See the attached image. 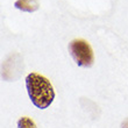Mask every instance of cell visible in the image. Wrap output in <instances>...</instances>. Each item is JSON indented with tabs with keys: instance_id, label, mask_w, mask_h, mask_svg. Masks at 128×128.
I'll list each match as a JSON object with an SVG mask.
<instances>
[{
	"instance_id": "obj_3",
	"label": "cell",
	"mask_w": 128,
	"mask_h": 128,
	"mask_svg": "<svg viewBox=\"0 0 128 128\" xmlns=\"http://www.w3.org/2000/svg\"><path fill=\"white\" fill-rule=\"evenodd\" d=\"M14 7L22 12L33 13L38 10L40 4H38V0H16L14 2Z\"/></svg>"
},
{
	"instance_id": "obj_2",
	"label": "cell",
	"mask_w": 128,
	"mask_h": 128,
	"mask_svg": "<svg viewBox=\"0 0 128 128\" xmlns=\"http://www.w3.org/2000/svg\"><path fill=\"white\" fill-rule=\"evenodd\" d=\"M69 52L78 66L91 68L94 63V54L88 41L76 38L69 43Z\"/></svg>"
},
{
	"instance_id": "obj_5",
	"label": "cell",
	"mask_w": 128,
	"mask_h": 128,
	"mask_svg": "<svg viewBox=\"0 0 128 128\" xmlns=\"http://www.w3.org/2000/svg\"><path fill=\"white\" fill-rule=\"evenodd\" d=\"M122 128H128V119L126 120V121L122 122Z\"/></svg>"
},
{
	"instance_id": "obj_4",
	"label": "cell",
	"mask_w": 128,
	"mask_h": 128,
	"mask_svg": "<svg viewBox=\"0 0 128 128\" xmlns=\"http://www.w3.org/2000/svg\"><path fill=\"white\" fill-rule=\"evenodd\" d=\"M18 128H37L36 124L29 116H21L16 122Z\"/></svg>"
},
{
	"instance_id": "obj_1",
	"label": "cell",
	"mask_w": 128,
	"mask_h": 128,
	"mask_svg": "<svg viewBox=\"0 0 128 128\" xmlns=\"http://www.w3.org/2000/svg\"><path fill=\"white\" fill-rule=\"evenodd\" d=\"M26 88L33 105L40 110L48 108L55 99V91L50 80L37 72L27 74Z\"/></svg>"
}]
</instances>
